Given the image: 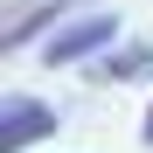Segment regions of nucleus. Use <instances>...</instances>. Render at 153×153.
Instances as JSON below:
<instances>
[{
	"mask_svg": "<svg viewBox=\"0 0 153 153\" xmlns=\"http://www.w3.org/2000/svg\"><path fill=\"white\" fill-rule=\"evenodd\" d=\"M139 139H146V146H153V111H146V125H139Z\"/></svg>",
	"mask_w": 153,
	"mask_h": 153,
	"instance_id": "obj_4",
	"label": "nucleus"
},
{
	"mask_svg": "<svg viewBox=\"0 0 153 153\" xmlns=\"http://www.w3.org/2000/svg\"><path fill=\"white\" fill-rule=\"evenodd\" d=\"M146 63H153V42H139V49H118V56L91 63V76H105V84H125V76H139Z\"/></svg>",
	"mask_w": 153,
	"mask_h": 153,
	"instance_id": "obj_3",
	"label": "nucleus"
},
{
	"mask_svg": "<svg viewBox=\"0 0 153 153\" xmlns=\"http://www.w3.org/2000/svg\"><path fill=\"white\" fill-rule=\"evenodd\" d=\"M111 35H118V14H84V21H70L63 35H49L42 63H84V56H97Z\"/></svg>",
	"mask_w": 153,
	"mask_h": 153,
	"instance_id": "obj_2",
	"label": "nucleus"
},
{
	"mask_svg": "<svg viewBox=\"0 0 153 153\" xmlns=\"http://www.w3.org/2000/svg\"><path fill=\"white\" fill-rule=\"evenodd\" d=\"M42 132H56V111L42 105V97H0V153H21L28 139H42Z\"/></svg>",
	"mask_w": 153,
	"mask_h": 153,
	"instance_id": "obj_1",
	"label": "nucleus"
}]
</instances>
